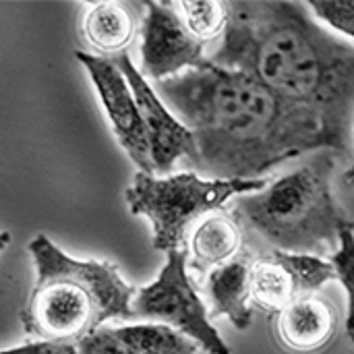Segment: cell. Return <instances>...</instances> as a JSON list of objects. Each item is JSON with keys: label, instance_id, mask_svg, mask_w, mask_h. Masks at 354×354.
<instances>
[{"label": "cell", "instance_id": "obj_20", "mask_svg": "<svg viewBox=\"0 0 354 354\" xmlns=\"http://www.w3.org/2000/svg\"><path fill=\"white\" fill-rule=\"evenodd\" d=\"M77 346L81 354H137L116 334V328H97Z\"/></svg>", "mask_w": 354, "mask_h": 354}, {"label": "cell", "instance_id": "obj_16", "mask_svg": "<svg viewBox=\"0 0 354 354\" xmlns=\"http://www.w3.org/2000/svg\"><path fill=\"white\" fill-rule=\"evenodd\" d=\"M174 8L178 10L183 23L187 29L199 39L207 41L218 37L226 31L228 25V8L226 2L218 0H180L174 2Z\"/></svg>", "mask_w": 354, "mask_h": 354}, {"label": "cell", "instance_id": "obj_3", "mask_svg": "<svg viewBox=\"0 0 354 354\" xmlns=\"http://www.w3.org/2000/svg\"><path fill=\"white\" fill-rule=\"evenodd\" d=\"M336 160L324 151L263 191L232 199L230 216L243 230L247 255H328L340 249V232L354 226L332 195Z\"/></svg>", "mask_w": 354, "mask_h": 354}, {"label": "cell", "instance_id": "obj_13", "mask_svg": "<svg viewBox=\"0 0 354 354\" xmlns=\"http://www.w3.org/2000/svg\"><path fill=\"white\" fill-rule=\"evenodd\" d=\"M137 31V12L124 2H97L83 19L85 39L106 56L127 52Z\"/></svg>", "mask_w": 354, "mask_h": 354}, {"label": "cell", "instance_id": "obj_2", "mask_svg": "<svg viewBox=\"0 0 354 354\" xmlns=\"http://www.w3.org/2000/svg\"><path fill=\"white\" fill-rule=\"evenodd\" d=\"M228 25L209 62L253 75L319 116L354 158V46L324 29L305 2H226Z\"/></svg>", "mask_w": 354, "mask_h": 354}, {"label": "cell", "instance_id": "obj_12", "mask_svg": "<svg viewBox=\"0 0 354 354\" xmlns=\"http://www.w3.org/2000/svg\"><path fill=\"white\" fill-rule=\"evenodd\" d=\"M243 249V230L239 222L224 212L212 214L199 222L191 239V268L203 276L236 257Z\"/></svg>", "mask_w": 354, "mask_h": 354}, {"label": "cell", "instance_id": "obj_15", "mask_svg": "<svg viewBox=\"0 0 354 354\" xmlns=\"http://www.w3.org/2000/svg\"><path fill=\"white\" fill-rule=\"evenodd\" d=\"M116 334L137 354H195L199 344L164 324H135L116 328Z\"/></svg>", "mask_w": 354, "mask_h": 354}, {"label": "cell", "instance_id": "obj_22", "mask_svg": "<svg viewBox=\"0 0 354 354\" xmlns=\"http://www.w3.org/2000/svg\"><path fill=\"white\" fill-rule=\"evenodd\" d=\"M344 183H346L348 187H354V158H353V164H351V168L344 172Z\"/></svg>", "mask_w": 354, "mask_h": 354}, {"label": "cell", "instance_id": "obj_1", "mask_svg": "<svg viewBox=\"0 0 354 354\" xmlns=\"http://www.w3.org/2000/svg\"><path fill=\"white\" fill-rule=\"evenodd\" d=\"M158 93L195 139L191 164L216 180H253L313 149L351 158L315 114L286 102L245 71L205 62L158 81Z\"/></svg>", "mask_w": 354, "mask_h": 354}, {"label": "cell", "instance_id": "obj_21", "mask_svg": "<svg viewBox=\"0 0 354 354\" xmlns=\"http://www.w3.org/2000/svg\"><path fill=\"white\" fill-rule=\"evenodd\" d=\"M0 354H81L77 344L68 342H48V340H35L27 342L17 348H6Z\"/></svg>", "mask_w": 354, "mask_h": 354}, {"label": "cell", "instance_id": "obj_10", "mask_svg": "<svg viewBox=\"0 0 354 354\" xmlns=\"http://www.w3.org/2000/svg\"><path fill=\"white\" fill-rule=\"evenodd\" d=\"M280 338L297 353H313L324 348L336 332L334 307L317 297H301L280 313Z\"/></svg>", "mask_w": 354, "mask_h": 354}, {"label": "cell", "instance_id": "obj_11", "mask_svg": "<svg viewBox=\"0 0 354 354\" xmlns=\"http://www.w3.org/2000/svg\"><path fill=\"white\" fill-rule=\"evenodd\" d=\"M207 299L212 307V319L228 317L236 330H247L251 326V266L245 261V257H236L209 272Z\"/></svg>", "mask_w": 354, "mask_h": 354}, {"label": "cell", "instance_id": "obj_4", "mask_svg": "<svg viewBox=\"0 0 354 354\" xmlns=\"http://www.w3.org/2000/svg\"><path fill=\"white\" fill-rule=\"evenodd\" d=\"M37 280L21 311L25 332L37 340L79 344L108 319H133V295L108 261L73 259L48 236L29 243Z\"/></svg>", "mask_w": 354, "mask_h": 354}, {"label": "cell", "instance_id": "obj_17", "mask_svg": "<svg viewBox=\"0 0 354 354\" xmlns=\"http://www.w3.org/2000/svg\"><path fill=\"white\" fill-rule=\"evenodd\" d=\"M272 255L290 272L297 284L299 299L317 292L324 284L336 278V270L332 261H324L315 255H295V253H280V251H274Z\"/></svg>", "mask_w": 354, "mask_h": 354}, {"label": "cell", "instance_id": "obj_8", "mask_svg": "<svg viewBox=\"0 0 354 354\" xmlns=\"http://www.w3.org/2000/svg\"><path fill=\"white\" fill-rule=\"evenodd\" d=\"M75 58L87 68L122 149L139 166V172L153 174L156 170L151 162L147 129L139 112L137 100L131 91V85L124 79L122 71L110 58H104V56H93V54L77 50Z\"/></svg>", "mask_w": 354, "mask_h": 354}, {"label": "cell", "instance_id": "obj_9", "mask_svg": "<svg viewBox=\"0 0 354 354\" xmlns=\"http://www.w3.org/2000/svg\"><path fill=\"white\" fill-rule=\"evenodd\" d=\"M124 75L131 85V91L137 100L139 112L143 116L147 139L151 147V162L153 170L166 174L174 168L178 160H193L195 158V139L189 127L172 116V112L164 106L160 95L153 87L145 81L143 73L137 71L131 56L127 52L110 58Z\"/></svg>", "mask_w": 354, "mask_h": 354}, {"label": "cell", "instance_id": "obj_18", "mask_svg": "<svg viewBox=\"0 0 354 354\" xmlns=\"http://www.w3.org/2000/svg\"><path fill=\"white\" fill-rule=\"evenodd\" d=\"M332 266L336 270V278L342 282L348 295V317H346V334L354 344V226L340 232V249L332 255Z\"/></svg>", "mask_w": 354, "mask_h": 354}, {"label": "cell", "instance_id": "obj_5", "mask_svg": "<svg viewBox=\"0 0 354 354\" xmlns=\"http://www.w3.org/2000/svg\"><path fill=\"white\" fill-rule=\"evenodd\" d=\"M263 178L253 180H203L197 172H180L156 178L153 174L137 172L127 189V205L131 214L151 222L153 249L170 253L183 249L185 234L193 222L212 216L234 197L263 191Z\"/></svg>", "mask_w": 354, "mask_h": 354}, {"label": "cell", "instance_id": "obj_19", "mask_svg": "<svg viewBox=\"0 0 354 354\" xmlns=\"http://www.w3.org/2000/svg\"><path fill=\"white\" fill-rule=\"evenodd\" d=\"M307 4L317 19L354 39V0H313Z\"/></svg>", "mask_w": 354, "mask_h": 354}, {"label": "cell", "instance_id": "obj_14", "mask_svg": "<svg viewBox=\"0 0 354 354\" xmlns=\"http://www.w3.org/2000/svg\"><path fill=\"white\" fill-rule=\"evenodd\" d=\"M251 299L266 311H284L297 299V284L290 272L272 255H259L251 263Z\"/></svg>", "mask_w": 354, "mask_h": 354}, {"label": "cell", "instance_id": "obj_7", "mask_svg": "<svg viewBox=\"0 0 354 354\" xmlns=\"http://www.w3.org/2000/svg\"><path fill=\"white\" fill-rule=\"evenodd\" d=\"M147 15L141 23V66L156 81L176 77L185 71L201 68L209 58L203 56L199 41L183 23L174 2H145Z\"/></svg>", "mask_w": 354, "mask_h": 354}, {"label": "cell", "instance_id": "obj_6", "mask_svg": "<svg viewBox=\"0 0 354 354\" xmlns=\"http://www.w3.org/2000/svg\"><path fill=\"white\" fill-rule=\"evenodd\" d=\"M133 319L170 326L197 342L205 353L232 354L212 326L209 311L191 282L187 249L170 251L158 280L135 295Z\"/></svg>", "mask_w": 354, "mask_h": 354}]
</instances>
